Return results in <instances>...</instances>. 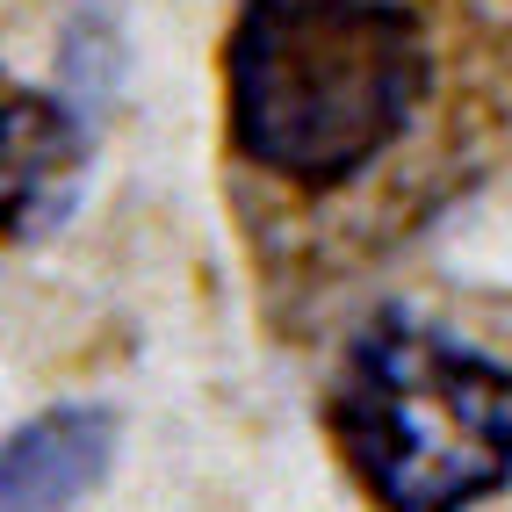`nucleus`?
<instances>
[{"mask_svg": "<svg viewBox=\"0 0 512 512\" xmlns=\"http://www.w3.org/2000/svg\"><path fill=\"white\" fill-rule=\"evenodd\" d=\"M116 462V412L101 404H51L37 412L0 462V512H65Z\"/></svg>", "mask_w": 512, "mask_h": 512, "instance_id": "4", "label": "nucleus"}, {"mask_svg": "<svg viewBox=\"0 0 512 512\" xmlns=\"http://www.w3.org/2000/svg\"><path fill=\"white\" fill-rule=\"evenodd\" d=\"M433 94L412 0H246L224 44V123L253 174L347 188L375 174Z\"/></svg>", "mask_w": 512, "mask_h": 512, "instance_id": "1", "label": "nucleus"}, {"mask_svg": "<svg viewBox=\"0 0 512 512\" xmlns=\"http://www.w3.org/2000/svg\"><path fill=\"white\" fill-rule=\"evenodd\" d=\"M8 238H51L87 188V123L58 94H8Z\"/></svg>", "mask_w": 512, "mask_h": 512, "instance_id": "3", "label": "nucleus"}, {"mask_svg": "<svg viewBox=\"0 0 512 512\" xmlns=\"http://www.w3.org/2000/svg\"><path fill=\"white\" fill-rule=\"evenodd\" d=\"M325 433L383 512H476L512 484V368L412 311H375L325 390Z\"/></svg>", "mask_w": 512, "mask_h": 512, "instance_id": "2", "label": "nucleus"}]
</instances>
